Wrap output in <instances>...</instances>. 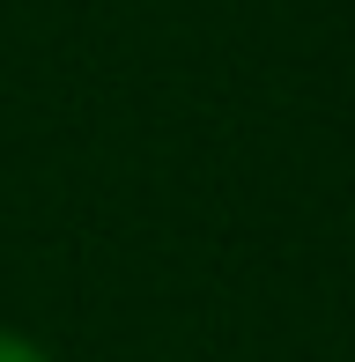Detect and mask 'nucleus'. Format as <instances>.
Listing matches in <instances>:
<instances>
[{
	"label": "nucleus",
	"instance_id": "obj_1",
	"mask_svg": "<svg viewBox=\"0 0 355 362\" xmlns=\"http://www.w3.org/2000/svg\"><path fill=\"white\" fill-rule=\"evenodd\" d=\"M0 362H52V355H45L37 340H30V333H15V325H0Z\"/></svg>",
	"mask_w": 355,
	"mask_h": 362
}]
</instances>
